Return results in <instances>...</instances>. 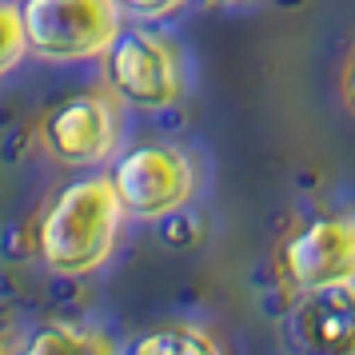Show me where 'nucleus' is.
Returning a JSON list of instances; mask_svg holds the SVG:
<instances>
[{
	"label": "nucleus",
	"mask_w": 355,
	"mask_h": 355,
	"mask_svg": "<svg viewBox=\"0 0 355 355\" xmlns=\"http://www.w3.org/2000/svg\"><path fill=\"white\" fill-rule=\"evenodd\" d=\"M124 208L108 176H80L36 220V256L56 275H92L116 252Z\"/></svg>",
	"instance_id": "nucleus-1"
},
{
	"label": "nucleus",
	"mask_w": 355,
	"mask_h": 355,
	"mask_svg": "<svg viewBox=\"0 0 355 355\" xmlns=\"http://www.w3.org/2000/svg\"><path fill=\"white\" fill-rule=\"evenodd\" d=\"M28 56L44 64H88L104 60L124 33L116 0H24L20 4Z\"/></svg>",
	"instance_id": "nucleus-2"
},
{
	"label": "nucleus",
	"mask_w": 355,
	"mask_h": 355,
	"mask_svg": "<svg viewBox=\"0 0 355 355\" xmlns=\"http://www.w3.org/2000/svg\"><path fill=\"white\" fill-rule=\"evenodd\" d=\"M104 80L124 108L164 112L188 92V64L172 36L156 28H124L104 52Z\"/></svg>",
	"instance_id": "nucleus-3"
},
{
	"label": "nucleus",
	"mask_w": 355,
	"mask_h": 355,
	"mask_svg": "<svg viewBox=\"0 0 355 355\" xmlns=\"http://www.w3.org/2000/svg\"><path fill=\"white\" fill-rule=\"evenodd\" d=\"M116 196L124 216L136 220H164L192 204L196 188H200V172H196L192 152L176 144H136L128 148L120 160L112 164Z\"/></svg>",
	"instance_id": "nucleus-4"
},
{
	"label": "nucleus",
	"mask_w": 355,
	"mask_h": 355,
	"mask_svg": "<svg viewBox=\"0 0 355 355\" xmlns=\"http://www.w3.org/2000/svg\"><path fill=\"white\" fill-rule=\"evenodd\" d=\"M275 272L295 291L355 284V216H315L275 252Z\"/></svg>",
	"instance_id": "nucleus-5"
},
{
	"label": "nucleus",
	"mask_w": 355,
	"mask_h": 355,
	"mask_svg": "<svg viewBox=\"0 0 355 355\" xmlns=\"http://www.w3.org/2000/svg\"><path fill=\"white\" fill-rule=\"evenodd\" d=\"M120 100L112 92H80V96L56 104L40 120V144L56 164L68 168H96L112 160L120 148Z\"/></svg>",
	"instance_id": "nucleus-6"
},
{
	"label": "nucleus",
	"mask_w": 355,
	"mask_h": 355,
	"mask_svg": "<svg viewBox=\"0 0 355 355\" xmlns=\"http://www.w3.org/2000/svg\"><path fill=\"white\" fill-rule=\"evenodd\" d=\"M291 331L304 355H355V284L304 291Z\"/></svg>",
	"instance_id": "nucleus-7"
},
{
	"label": "nucleus",
	"mask_w": 355,
	"mask_h": 355,
	"mask_svg": "<svg viewBox=\"0 0 355 355\" xmlns=\"http://www.w3.org/2000/svg\"><path fill=\"white\" fill-rule=\"evenodd\" d=\"M124 355H224V347L196 323H164L136 336Z\"/></svg>",
	"instance_id": "nucleus-8"
},
{
	"label": "nucleus",
	"mask_w": 355,
	"mask_h": 355,
	"mask_svg": "<svg viewBox=\"0 0 355 355\" xmlns=\"http://www.w3.org/2000/svg\"><path fill=\"white\" fill-rule=\"evenodd\" d=\"M17 355H116V343L104 331H92V327L49 323Z\"/></svg>",
	"instance_id": "nucleus-9"
},
{
	"label": "nucleus",
	"mask_w": 355,
	"mask_h": 355,
	"mask_svg": "<svg viewBox=\"0 0 355 355\" xmlns=\"http://www.w3.org/2000/svg\"><path fill=\"white\" fill-rule=\"evenodd\" d=\"M24 52H28V40H24L20 4L0 0V76H8V72L24 60Z\"/></svg>",
	"instance_id": "nucleus-10"
},
{
	"label": "nucleus",
	"mask_w": 355,
	"mask_h": 355,
	"mask_svg": "<svg viewBox=\"0 0 355 355\" xmlns=\"http://www.w3.org/2000/svg\"><path fill=\"white\" fill-rule=\"evenodd\" d=\"M124 17L136 20H164V17H176L188 0H116Z\"/></svg>",
	"instance_id": "nucleus-11"
},
{
	"label": "nucleus",
	"mask_w": 355,
	"mask_h": 355,
	"mask_svg": "<svg viewBox=\"0 0 355 355\" xmlns=\"http://www.w3.org/2000/svg\"><path fill=\"white\" fill-rule=\"evenodd\" d=\"M343 100L355 112V52H352V60H347V68H343Z\"/></svg>",
	"instance_id": "nucleus-12"
},
{
	"label": "nucleus",
	"mask_w": 355,
	"mask_h": 355,
	"mask_svg": "<svg viewBox=\"0 0 355 355\" xmlns=\"http://www.w3.org/2000/svg\"><path fill=\"white\" fill-rule=\"evenodd\" d=\"M204 8H243V4H256V0H196Z\"/></svg>",
	"instance_id": "nucleus-13"
}]
</instances>
